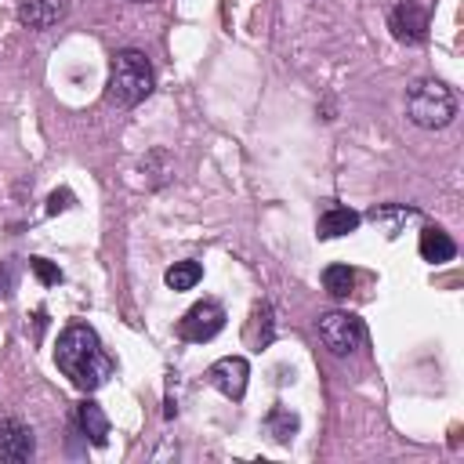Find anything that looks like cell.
<instances>
[{
  "instance_id": "16",
  "label": "cell",
  "mask_w": 464,
  "mask_h": 464,
  "mask_svg": "<svg viewBox=\"0 0 464 464\" xmlns=\"http://www.w3.org/2000/svg\"><path fill=\"white\" fill-rule=\"evenodd\" d=\"M323 286L330 297H348L355 286V272L348 265H326L323 268Z\"/></svg>"
},
{
  "instance_id": "15",
  "label": "cell",
  "mask_w": 464,
  "mask_h": 464,
  "mask_svg": "<svg viewBox=\"0 0 464 464\" xmlns=\"http://www.w3.org/2000/svg\"><path fill=\"white\" fill-rule=\"evenodd\" d=\"M163 279H167L170 290H192V286L203 279V265H199V261H174Z\"/></svg>"
},
{
  "instance_id": "6",
  "label": "cell",
  "mask_w": 464,
  "mask_h": 464,
  "mask_svg": "<svg viewBox=\"0 0 464 464\" xmlns=\"http://www.w3.org/2000/svg\"><path fill=\"white\" fill-rule=\"evenodd\" d=\"M388 29L399 44H424L428 40V7L420 0H399L388 11Z\"/></svg>"
},
{
  "instance_id": "4",
  "label": "cell",
  "mask_w": 464,
  "mask_h": 464,
  "mask_svg": "<svg viewBox=\"0 0 464 464\" xmlns=\"http://www.w3.org/2000/svg\"><path fill=\"white\" fill-rule=\"evenodd\" d=\"M319 341L334 352V355H352L362 341H366V330H362V319L352 315V312H326L319 315Z\"/></svg>"
},
{
  "instance_id": "1",
  "label": "cell",
  "mask_w": 464,
  "mask_h": 464,
  "mask_svg": "<svg viewBox=\"0 0 464 464\" xmlns=\"http://www.w3.org/2000/svg\"><path fill=\"white\" fill-rule=\"evenodd\" d=\"M54 362H58V370H62L80 392L102 388V384L112 377V370H116L112 359H109V352L102 348V337H98L87 323H69V326L58 334Z\"/></svg>"
},
{
  "instance_id": "18",
  "label": "cell",
  "mask_w": 464,
  "mask_h": 464,
  "mask_svg": "<svg viewBox=\"0 0 464 464\" xmlns=\"http://www.w3.org/2000/svg\"><path fill=\"white\" fill-rule=\"evenodd\" d=\"M29 268H33V272H36V279H40V283H47V286H51V283H62V268H58V265H51L47 257H29Z\"/></svg>"
},
{
  "instance_id": "9",
  "label": "cell",
  "mask_w": 464,
  "mask_h": 464,
  "mask_svg": "<svg viewBox=\"0 0 464 464\" xmlns=\"http://www.w3.org/2000/svg\"><path fill=\"white\" fill-rule=\"evenodd\" d=\"M69 0H18V22L25 29H51L65 18Z\"/></svg>"
},
{
  "instance_id": "19",
  "label": "cell",
  "mask_w": 464,
  "mask_h": 464,
  "mask_svg": "<svg viewBox=\"0 0 464 464\" xmlns=\"http://www.w3.org/2000/svg\"><path fill=\"white\" fill-rule=\"evenodd\" d=\"M76 203V196L69 192V188H54L51 196H47V214H62V210H69Z\"/></svg>"
},
{
  "instance_id": "13",
  "label": "cell",
  "mask_w": 464,
  "mask_h": 464,
  "mask_svg": "<svg viewBox=\"0 0 464 464\" xmlns=\"http://www.w3.org/2000/svg\"><path fill=\"white\" fill-rule=\"evenodd\" d=\"M410 218H417V210H413V207H402V203H381V207L370 210V221H373L388 239L399 236L402 221H410Z\"/></svg>"
},
{
  "instance_id": "17",
  "label": "cell",
  "mask_w": 464,
  "mask_h": 464,
  "mask_svg": "<svg viewBox=\"0 0 464 464\" xmlns=\"http://www.w3.org/2000/svg\"><path fill=\"white\" fill-rule=\"evenodd\" d=\"M254 326H261L257 348H268V344H272V308H268V304H257V308H254Z\"/></svg>"
},
{
  "instance_id": "12",
  "label": "cell",
  "mask_w": 464,
  "mask_h": 464,
  "mask_svg": "<svg viewBox=\"0 0 464 464\" xmlns=\"http://www.w3.org/2000/svg\"><path fill=\"white\" fill-rule=\"evenodd\" d=\"M457 254V243L450 239V232H442L439 225H424L420 228V257L431 261V265H442V261H453Z\"/></svg>"
},
{
  "instance_id": "3",
  "label": "cell",
  "mask_w": 464,
  "mask_h": 464,
  "mask_svg": "<svg viewBox=\"0 0 464 464\" xmlns=\"http://www.w3.org/2000/svg\"><path fill=\"white\" fill-rule=\"evenodd\" d=\"M406 116L424 130H439L457 116V94L442 80H417L406 91Z\"/></svg>"
},
{
  "instance_id": "10",
  "label": "cell",
  "mask_w": 464,
  "mask_h": 464,
  "mask_svg": "<svg viewBox=\"0 0 464 464\" xmlns=\"http://www.w3.org/2000/svg\"><path fill=\"white\" fill-rule=\"evenodd\" d=\"M76 424H80V431H83V439L91 446H105L109 442V417L94 399H83L76 406Z\"/></svg>"
},
{
  "instance_id": "8",
  "label": "cell",
  "mask_w": 464,
  "mask_h": 464,
  "mask_svg": "<svg viewBox=\"0 0 464 464\" xmlns=\"http://www.w3.org/2000/svg\"><path fill=\"white\" fill-rule=\"evenodd\" d=\"M36 453V439H33V428L22 424L18 417H4L0 420V460H11V464H22Z\"/></svg>"
},
{
  "instance_id": "11",
  "label": "cell",
  "mask_w": 464,
  "mask_h": 464,
  "mask_svg": "<svg viewBox=\"0 0 464 464\" xmlns=\"http://www.w3.org/2000/svg\"><path fill=\"white\" fill-rule=\"evenodd\" d=\"M359 221H362V218H359L355 210H348V207H326V210L319 214V221H315V232H319V239H337V236L355 232Z\"/></svg>"
},
{
  "instance_id": "14",
  "label": "cell",
  "mask_w": 464,
  "mask_h": 464,
  "mask_svg": "<svg viewBox=\"0 0 464 464\" xmlns=\"http://www.w3.org/2000/svg\"><path fill=\"white\" fill-rule=\"evenodd\" d=\"M297 413L294 410H286V406H272L268 410V417H265V431L276 439V442H290L294 435H297Z\"/></svg>"
},
{
  "instance_id": "5",
  "label": "cell",
  "mask_w": 464,
  "mask_h": 464,
  "mask_svg": "<svg viewBox=\"0 0 464 464\" xmlns=\"http://www.w3.org/2000/svg\"><path fill=\"white\" fill-rule=\"evenodd\" d=\"M225 330V308L210 297L196 301L181 319H178V337L181 341H192V344H203L210 337H218Z\"/></svg>"
},
{
  "instance_id": "7",
  "label": "cell",
  "mask_w": 464,
  "mask_h": 464,
  "mask_svg": "<svg viewBox=\"0 0 464 464\" xmlns=\"http://www.w3.org/2000/svg\"><path fill=\"white\" fill-rule=\"evenodd\" d=\"M246 381H250V366H246L243 355H225V359L207 366V384L218 388L232 402H239L246 395Z\"/></svg>"
},
{
  "instance_id": "2",
  "label": "cell",
  "mask_w": 464,
  "mask_h": 464,
  "mask_svg": "<svg viewBox=\"0 0 464 464\" xmlns=\"http://www.w3.org/2000/svg\"><path fill=\"white\" fill-rule=\"evenodd\" d=\"M152 87H156V72H152V62H149L145 51H138V47H123V51L112 54L109 87H105V94H109L112 105L130 109V105L145 102V98L152 94Z\"/></svg>"
},
{
  "instance_id": "20",
  "label": "cell",
  "mask_w": 464,
  "mask_h": 464,
  "mask_svg": "<svg viewBox=\"0 0 464 464\" xmlns=\"http://www.w3.org/2000/svg\"><path fill=\"white\" fill-rule=\"evenodd\" d=\"M130 4H149V0H130Z\"/></svg>"
}]
</instances>
